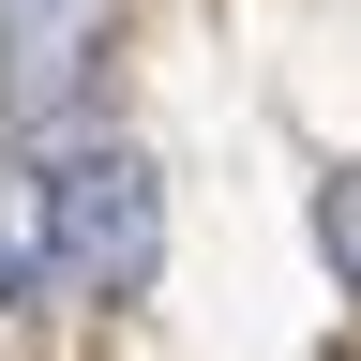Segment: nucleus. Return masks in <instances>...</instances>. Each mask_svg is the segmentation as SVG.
I'll use <instances>...</instances> for the list:
<instances>
[{
    "instance_id": "f257e3e1",
    "label": "nucleus",
    "mask_w": 361,
    "mask_h": 361,
    "mask_svg": "<svg viewBox=\"0 0 361 361\" xmlns=\"http://www.w3.org/2000/svg\"><path fill=\"white\" fill-rule=\"evenodd\" d=\"M45 211H61V286H90V301H135L166 271V180H151V151H61L45 166Z\"/></svg>"
},
{
    "instance_id": "20e7f679",
    "label": "nucleus",
    "mask_w": 361,
    "mask_h": 361,
    "mask_svg": "<svg viewBox=\"0 0 361 361\" xmlns=\"http://www.w3.org/2000/svg\"><path fill=\"white\" fill-rule=\"evenodd\" d=\"M316 256L361 286V166H331V180H316Z\"/></svg>"
},
{
    "instance_id": "7ed1b4c3",
    "label": "nucleus",
    "mask_w": 361,
    "mask_h": 361,
    "mask_svg": "<svg viewBox=\"0 0 361 361\" xmlns=\"http://www.w3.org/2000/svg\"><path fill=\"white\" fill-rule=\"evenodd\" d=\"M45 286H61V211L30 151H0V301H45Z\"/></svg>"
},
{
    "instance_id": "f03ea898",
    "label": "nucleus",
    "mask_w": 361,
    "mask_h": 361,
    "mask_svg": "<svg viewBox=\"0 0 361 361\" xmlns=\"http://www.w3.org/2000/svg\"><path fill=\"white\" fill-rule=\"evenodd\" d=\"M121 45V0H0V121H61Z\"/></svg>"
}]
</instances>
